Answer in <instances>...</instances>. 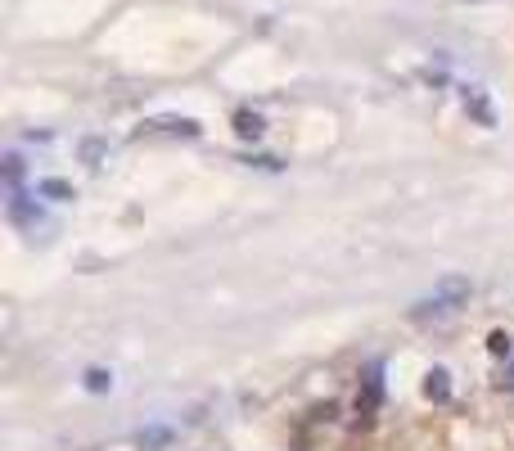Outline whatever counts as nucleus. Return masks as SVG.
Wrapping results in <instances>:
<instances>
[{"instance_id":"1","label":"nucleus","mask_w":514,"mask_h":451,"mask_svg":"<svg viewBox=\"0 0 514 451\" xmlns=\"http://www.w3.org/2000/svg\"><path fill=\"white\" fill-rule=\"evenodd\" d=\"M464 298H469V280H442L428 298L415 302V316H442L451 307H460Z\"/></svg>"},{"instance_id":"2","label":"nucleus","mask_w":514,"mask_h":451,"mask_svg":"<svg viewBox=\"0 0 514 451\" xmlns=\"http://www.w3.org/2000/svg\"><path fill=\"white\" fill-rule=\"evenodd\" d=\"M86 388H91V393H104V388H113V375L91 370V375H86Z\"/></svg>"},{"instance_id":"3","label":"nucleus","mask_w":514,"mask_h":451,"mask_svg":"<svg viewBox=\"0 0 514 451\" xmlns=\"http://www.w3.org/2000/svg\"><path fill=\"white\" fill-rule=\"evenodd\" d=\"M428 393H438V397L447 393V375H442V370H433V375H428Z\"/></svg>"}]
</instances>
